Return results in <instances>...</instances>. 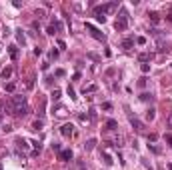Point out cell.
<instances>
[{
  "instance_id": "9c48e42d",
  "label": "cell",
  "mask_w": 172,
  "mask_h": 170,
  "mask_svg": "<svg viewBox=\"0 0 172 170\" xmlns=\"http://www.w3.org/2000/svg\"><path fill=\"white\" fill-rule=\"evenodd\" d=\"M12 72H14V68L12 66H6L2 72H0V76H2V80H8L10 76H12Z\"/></svg>"
},
{
  "instance_id": "1f68e13d",
  "label": "cell",
  "mask_w": 172,
  "mask_h": 170,
  "mask_svg": "<svg viewBox=\"0 0 172 170\" xmlns=\"http://www.w3.org/2000/svg\"><path fill=\"white\" fill-rule=\"evenodd\" d=\"M64 74H66V72H64V70H62V68H58V70H56V76H58V78H62V76H64Z\"/></svg>"
},
{
  "instance_id": "f1b7e54d",
  "label": "cell",
  "mask_w": 172,
  "mask_h": 170,
  "mask_svg": "<svg viewBox=\"0 0 172 170\" xmlns=\"http://www.w3.org/2000/svg\"><path fill=\"white\" fill-rule=\"evenodd\" d=\"M50 58H54V60L58 58V50H56V48H52V50H50Z\"/></svg>"
},
{
  "instance_id": "cb8c5ba5",
  "label": "cell",
  "mask_w": 172,
  "mask_h": 170,
  "mask_svg": "<svg viewBox=\"0 0 172 170\" xmlns=\"http://www.w3.org/2000/svg\"><path fill=\"white\" fill-rule=\"evenodd\" d=\"M82 92H84V94H90V92H96V86H94V84H92V86H88V88H84Z\"/></svg>"
},
{
  "instance_id": "8d00e7d4",
  "label": "cell",
  "mask_w": 172,
  "mask_h": 170,
  "mask_svg": "<svg viewBox=\"0 0 172 170\" xmlns=\"http://www.w3.org/2000/svg\"><path fill=\"white\" fill-rule=\"evenodd\" d=\"M156 138H158V136H156V134H150V136H148V142H154Z\"/></svg>"
},
{
  "instance_id": "5bb4252c",
  "label": "cell",
  "mask_w": 172,
  "mask_h": 170,
  "mask_svg": "<svg viewBox=\"0 0 172 170\" xmlns=\"http://www.w3.org/2000/svg\"><path fill=\"white\" fill-rule=\"evenodd\" d=\"M148 18H150L154 24H158V22H160V14H158V12H154V10H152V12H148Z\"/></svg>"
},
{
  "instance_id": "e0dca14e",
  "label": "cell",
  "mask_w": 172,
  "mask_h": 170,
  "mask_svg": "<svg viewBox=\"0 0 172 170\" xmlns=\"http://www.w3.org/2000/svg\"><path fill=\"white\" fill-rule=\"evenodd\" d=\"M154 116H156V110H154V108L146 110V120H154Z\"/></svg>"
},
{
  "instance_id": "ffe728a7",
  "label": "cell",
  "mask_w": 172,
  "mask_h": 170,
  "mask_svg": "<svg viewBox=\"0 0 172 170\" xmlns=\"http://www.w3.org/2000/svg\"><path fill=\"white\" fill-rule=\"evenodd\" d=\"M66 92H68V96H70V98H72V100H76V98H78V96H76V92H74V88H72V86H68V90H66Z\"/></svg>"
},
{
  "instance_id": "f35d334b",
  "label": "cell",
  "mask_w": 172,
  "mask_h": 170,
  "mask_svg": "<svg viewBox=\"0 0 172 170\" xmlns=\"http://www.w3.org/2000/svg\"><path fill=\"white\" fill-rule=\"evenodd\" d=\"M168 170H172V162H170V164H168Z\"/></svg>"
},
{
  "instance_id": "74e56055",
  "label": "cell",
  "mask_w": 172,
  "mask_h": 170,
  "mask_svg": "<svg viewBox=\"0 0 172 170\" xmlns=\"http://www.w3.org/2000/svg\"><path fill=\"white\" fill-rule=\"evenodd\" d=\"M166 124H168V128H172V114L168 116V120H166Z\"/></svg>"
},
{
  "instance_id": "9a60e30c",
  "label": "cell",
  "mask_w": 172,
  "mask_h": 170,
  "mask_svg": "<svg viewBox=\"0 0 172 170\" xmlns=\"http://www.w3.org/2000/svg\"><path fill=\"white\" fill-rule=\"evenodd\" d=\"M16 38H18V42H20L22 46L26 44V36H24V32H22V30H16Z\"/></svg>"
},
{
  "instance_id": "836d02e7",
  "label": "cell",
  "mask_w": 172,
  "mask_h": 170,
  "mask_svg": "<svg viewBox=\"0 0 172 170\" xmlns=\"http://www.w3.org/2000/svg\"><path fill=\"white\" fill-rule=\"evenodd\" d=\"M164 140H166V142L172 146V134H164Z\"/></svg>"
},
{
  "instance_id": "83f0119b",
  "label": "cell",
  "mask_w": 172,
  "mask_h": 170,
  "mask_svg": "<svg viewBox=\"0 0 172 170\" xmlns=\"http://www.w3.org/2000/svg\"><path fill=\"white\" fill-rule=\"evenodd\" d=\"M102 110H112V104L110 102H102Z\"/></svg>"
},
{
  "instance_id": "6da1fadb",
  "label": "cell",
  "mask_w": 172,
  "mask_h": 170,
  "mask_svg": "<svg viewBox=\"0 0 172 170\" xmlns=\"http://www.w3.org/2000/svg\"><path fill=\"white\" fill-rule=\"evenodd\" d=\"M118 8V2H108V4H102V6H94V16L98 22H106V12H110V10H116Z\"/></svg>"
},
{
  "instance_id": "8992f818",
  "label": "cell",
  "mask_w": 172,
  "mask_h": 170,
  "mask_svg": "<svg viewBox=\"0 0 172 170\" xmlns=\"http://www.w3.org/2000/svg\"><path fill=\"white\" fill-rule=\"evenodd\" d=\"M152 58H154L152 52H140V54H138V62H142V64H148Z\"/></svg>"
},
{
  "instance_id": "d6986e66",
  "label": "cell",
  "mask_w": 172,
  "mask_h": 170,
  "mask_svg": "<svg viewBox=\"0 0 172 170\" xmlns=\"http://www.w3.org/2000/svg\"><path fill=\"white\" fill-rule=\"evenodd\" d=\"M4 88H6V92H14V90H16V84H14V82H8Z\"/></svg>"
},
{
  "instance_id": "5b68a950",
  "label": "cell",
  "mask_w": 172,
  "mask_h": 170,
  "mask_svg": "<svg viewBox=\"0 0 172 170\" xmlns=\"http://www.w3.org/2000/svg\"><path fill=\"white\" fill-rule=\"evenodd\" d=\"M128 120H130V124L134 126V130H138V132H142V130H144V124H142V122H140L136 116H132L130 112H128Z\"/></svg>"
},
{
  "instance_id": "d6a6232c",
  "label": "cell",
  "mask_w": 172,
  "mask_h": 170,
  "mask_svg": "<svg viewBox=\"0 0 172 170\" xmlns=\"http://www.w3.org/2000/svg\"><path fill=\"white\" fill-rule=\"evenodd\" d=\"M52 150H56V152H60L62 148H60V144H58V142H54V144H52Z\"/></svg>"
},
{
  "instance_id": "d4e9b609",
  "label": "cell",
  "mask_w": 172,
  "mask_h": 170,
  "mask_svg": "<svg viewBox=\"0 0 172 170\" xmlns=\"http://www.w3.org/2000/svg\"><path fill=\"white\" fill-rule=\"evenodd\" d=\"M140 70H142L144 74H148V72H150V64H142V66H140Z\"/></svg>"
},
{
  "instance_id": "f546056e",
  "label": "cell",
  "mask_w": 172,
  "mask_h": 170,
  "mask_svg": "<svg viewBox=\"0 0 172 170\" xmlns=\"http://www.w3.org/2000/svg\"><path fill=\"white\" fill-rule=\"evenodd\" d=\"M144 86H146V78H140L138 80V88H144Z\"/></svg>"
},
{
  "instance_id": "3957f363",
  "label": "cell",
  "mask_w": 172,
  "mask_h": 170,
  "mask_svg": "<svg viewBox=\"0 0 172 170\" xmlns=\"http://www.w3.org/2000/svg\"><path fill=\"white\" fill-rule=\"evenodd\" d=\"M84 26H86V30H88V32H90V36H92V38H96V40H98V42H104V40H106V36H104V34L100 32V30H98V28H94V26H92V24H90V22H86Z\"/></svg>"
},
{
  "instance_id": "4fadbf2b",
  "label": "cell",
  "mask_w": 172,
  "mask_h": 170,
  "mask_svg": "<svg viewBox=\"0 0 172 170\" xmlns=\"http://www.w3.org/2000/svg\"><path fill=\"white\" fill-rule=\"evenodd\" d=\"M94 146H96V138H90V140H88V142H86V144H84L86 152H90V150H92Z\"/></svg>"
},
{
  "instance_id": "277c9868",
  "label": "cell",
  "mask_w": 172,
  "mask_h": 170,
  "mask_svg": "<svg viewBox=\"0 0 172 170\" xmlns=\"http://www.w3.org/2000/svg\"><path fill=\"white\" fill-rule=\"evenodd\" d=\"M60 134L66 136V138H68V136H72V134H74V124H70V122L62 124V126H60Z\"/></svg>"
},
{
  "instance_id": "ac0fdd59",
  "label": "cell",
  "mask_w": 172,
  "mask_h": 170,
  "mask_svg": "<svg viewBox=\"0 0 172 170\" xmlns=\"http://www.w3.org/2000/svg\"><path fill=\"white\" fill-rule=\"evenodd\" d=\"M140 100H144V102L152 100V94H150V92H142V94H140Z\"/></svg>"
},
{
  "instance_id": "4316f807",
  "label": "cell",
  "mask_w": 172,
  "mask_h": 170,
  "mask_svg": "<svg viewBox=\"0 0 172 170\" xmlns=\"http://www.w3.org/2000/svg\"><path fill=\"white\" fill-rule=\"evenodd\" d=\"M52 98H54V100H58V98H60V90H58V88H56V90H52Z\"/></svg>"
},
{
  "instance_id": "d590c367",
  "label": "cell",
  "mask_w": 172,
  "mask_h": 170,
  "mask_svg": "<svg viewBox=\"0 0 172 170\" xmlns=\"http://www.w3.org/2000/svg\"><path fill=\"white\" fill-rule=\"evenodd\" d=\"M36 16H38V18H44V10H36Z\"/></svg>"
},
{
  "instance_id": "44dd1931",
  "label": "cell",
  "mask_w": 172,
  "mask_h": 170,
  "mask_svg": "<svg viewBox=\"0 0 172 170\" xmlns=\"http://www.w3.org/2000/svg\"><path fill=\"white\" fill-rule=\"evenodd\" d=\"M102 158H104V162H106L108 166L112 164V158H110V154H108V152H102Z\"/></svg>"
},
{
  "instance_id": "7a4b0ae2",
  "label": "cell",
  "mask_w": 172,
  "mask_h": 170,
  "mask_svg": "<svg viewBox=\"0 0 172 170\" xmlns=\"http://www.w3.org/2000/svg\"><path fill=\"white\" fill-rule=\"evenodd\" d=\"M114 28H116L118 32H122V30H126V28H128V12H126L124 8H120V16H118V20H116Z\"/></svg>"
},
{
  "instance_id": "7c38bea8",
  "label": "cell",
  "mask_w": 172,
  "mask_h": 170,
  "mask_svg": "<svg viewBox=\"0 0 172 170\" xmlns=\"http://www.w3.org/2000/svg\"><path fill=\"white\" fill-rule=\"evenodd\" d=\"M106 128H108V130H116V128H118V122H116V120H106Z\"/></svg>"
},
{
  "instance_id": "52a82bcc",
  "label": "cell",
  "mask_w": 172,
  "mask_h": 170,
  "mask_svg": "<svg viewBox=\"0 0 172 170\" xmlns=\"http://www.w3.org/2000/svg\"><path fill=\"white\" fill-rule=\"evenodd\" d=\"M8 54H10V58H12V60H18V56H20V50H18L16 44H10V46H8Z\"/></svg>"
},
{
  "instance_id": "7402d4cb",
  "label": "cell",
  "mask_w": 172,
  "mask_h": 170,
  "mask_svg": "<svg viewBox=\"0 0 172 170\" xmlns=\"http://www.w3.org/2000/svg\"><path fill=\"white\" fill-rule=\"evenodd\" d=\"M134 42H136L138 46H144V44H146V38H144V36H138V38L134 40Z\"/></svg>"
},
{
  "instance_id": "484cf974",
  "label": "cell",
  "mask_w": 172,
  "mask_h": 170,
  "mask_svg": "<svg viewBox=\"0 0 172 170\" xmlns=\"http://www.w3.org/2000/svg\"><path fill=\"white\" fill-rule=\"evenodd\" d=\"M148 148H150L154 154H160V148H158V146H154V144H148Z\"/></svg>"
},
{
  "instance_id": "8fae6325",
  "label": "cell",
  "mask_w": 172,
  "mask_h": 170,
  "mask_svg": "<svg viewBox=\"0 0 172 170\" xmlns=\"http://www.w3.org/2000/svg\"><path fill=\"white\" fill-rule=\"evenodd\" d=\"M132 46H134V38H132V36L122 40V48H126V50H128V48H132Z\"/></svg>"
},
{
  "instance_id": "30bf717a",
  "label": "cell",
  "mask_w": 172,
  "mask_h": 170,
  "mask_svg": "<svg viewBox=\"0 0 172 170\" xmlns=\"http://www.w3.org/2000/svg\"><path fill=\"white\" fill-rule=\"evenodd\" d=\"M14 144H16L18 148H22V150H28V142H26L24 138H20V136H18L16 140H14Z\"/></svg>"
},
{
  "instance_id": "2e32d148",
  "label": "cell",
  "mask_w": 172,
  "mask_h": 170,
  "mask_svg": "<svg viewBox=\"0 0 172 170\" xmlns=\"http://www.w3.org/2000/svg\"><path fill=\"white\" fill-rule=\"evenodd\" d=\"M158 50H160V52H168V48H166V42H164L162 38H158Z\"/></svg>"
},
{
  "instance_id": "4dcf8cb0",
  "label": "cell",
  "mask_w": 172,
  "mask_h": 170,
  "mask_svg": "<svg viewBox=\"0 0 172 170\" xmlns=\"http://www.w3.org/2000/svg\"><path fill=\"white\" fill-rule=\"evenodd\" d=\"M56 44H58V48H66V42L64 40H56Z\"/></svg>"
},
{
  "instance_id": "ab89813d",
  "label": "cell",
  "mask_w": 172,
  "mask_h": 170,
  "mask_svg": "<svg viewBox=\"0 0 172 170\" xmlns=\"http://www.w3.org/2000/svg\"><path fill=\"white\" fill-rule=\"evenodd\" d=\"M0 170H2V164H0Z\"/></svg>"
},
{
  "instance_id": "ba28073f",
  "label": "cell",
  "mask_w": 172,
  "mask_h": 170,
  "mask_svg": "<svg viewBox=\"0 0 172 170\" xmlns=\"http://www.w3.org/2000/svg\"><path fill=\"white\" fill-rule=\"evenodd\" d=\"M60 160H64V162H68V160H72V150L70 148H64V150H60Z\"/></svg>"
},
{
  "instance_id": "603a6c76",
  "label": "cell",
  "mask_w": 172,
  "mask_h": 170,
  "mask_svg": "<svg viewBox=\"0 0 172 170\" xmlns=\"http://www.w3.org/2000/svg\"><path fill=\"white\" fill-rule=\"evenodd\" d=\"M32 130H42V120H36L32 124Z\"/></svg>"
},
{
  "instance_id": "e575fe53",
  "label": "cell",
  "mask_w": 172,
  "mask_h": 170,
  "mask_svg": "<svg viewBox=\"0 0 172 170\" xmlns=\"http://www.w3.org/2000/svg\"><path fill=\"white\" fill-rule=\"evenodd\" d=\"M12 4H14V8H22V2H20V0H14Z\"/></svg>"
}]
</instances>
